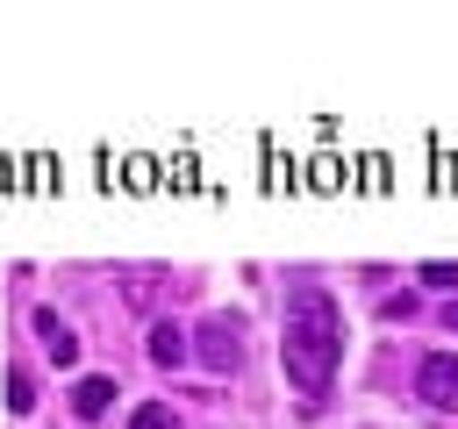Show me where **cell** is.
Here are the masks:
<instances>
[{"instance_id": "1", "label": "cell", "mask_w": 458, "mask_h": 429, "mask_svg": "<svg viewBox=\"0 0 458 429\" xmlns=\"http://www.w3.org/2000/svg\"><path fill=\"white\" fill-rule=\"evenodd\" d=\"M336 358H344V307L329 293H301L286 300V322H279V365H286V386L301 400H322L329 379H336Z\"/></svg>"}, {"instance_id": "2", "label": "cell", "mask_w": 458, "mask_h": 429, "mask_svg": "<svg viewBox=\"0 0 458 429\" xmlns=\"http://www.w3.org/2000/svg\"><path fill=\"white\" fill-rule=\"evenodd\" d=\"M193 350H200L208 372H236V365H243V329H236L229 315H208V322L193 329Z\"/></svg>"}, {"instance_id": "3", "label": "cell", "mask_w": 458, "mask_h": 429, "mask_svg": "<svg viewBox=\"0 0 458 429\" xmlns=\"http://www.w3.org/2000/svg\"><path fill=\"white\" fill-rule=\"evenodd\" d=\"M415 393H422L429 408H444V415H458V358H444V350H429V358L415 365Z\"/></svg>"}, {"instance_id": "4", "label": "cell", "mask_w": 458, "mask_h": 429, "mask_svg": "<svg viewBox=\"0 0 458 429\" xmlns=\"http://www.w3.org/2000/svg\"><path fill=\"white\" fill-rule=\"evenodd\" d=\"M186 350H193V343H186V329H179V322H150V365H157V372L186 365Z\"/></svg>"}, {"instance_id": "5", "label": "cell", "mask_w": 458, "mask_h": 429, "mask_svg": "<svg viewBox=\"0 0 458 429\" xmlns=\"http://www.w3.org/2000/svg\"><path fill=\"white\" fill-rule=\"evenodd\" d=\"M107 408H114V379H100V372H93V379H79V386H72V415H79V422H100Z\"/></svg>"}, {"instance_id": "6", "label": "cell", "mask_w": 458, "mask_h": 429, "mask_svg": "<svg viewBox=\"0 0 458 429\" xmlns=\"http://www.w3.org/2000/svg\"><path fill=\"white\" fill-rule=\"evenodd\" d=\"M29 322H36V336L50 343V358H57V365H72V358H79V336H72V329H64V322H57L50 307H36Z\"/></svg>"}, {"instance_id": "7", "label": "cell", "mask_w": 458, "mask_h": 429, "mask_svg": "<svg viewBox=\"0 0 458 429\" xmlns=\"http://www.w3.org/2000/svg\"><path fill=\"white\" fill-rule=\"evenodd\" d=\"M129 429H179V415H172L165 400H143V408L129 415Z\"/></svg>"}, {"instance_id": "8", "label": "cell", "mask_w": 458, "mask_h": 429, "mask_svg": "<svg viewBox=\"0 0 458 429\" xmlns=\"http://www.w3.org/2000/svg\"><path fill=\"white\" fill-rule=\"evenodd\" d=\"M7 408H14V415L36 408V379H29V372H7Z\"/></svg>"}, {"instance_id": "9", "label": "cell", "mask_w": 458, "mask_h": 429, "mask_svg": "<svg viewBox=\"0 0 458 429\" xmlns=\"http://www.w3.org/2000/svg\"><path fill=\"white\" fill-rule=\"evenodd\" d=\"M422 286H458V265H451V257H429V265H422Z\"/></svg>"}, {"instance_id": "10", "label": "cell", "mask_w": 458, "mask_h": 429, "mask_svg": "<svg viewBox=\"0 0 458 429\" xmlns=\"http://www.w3.org/2000/svg\"><path fill=\"white\" fill-rule=\"evenodd\" d=\"M379 315H386V322H408V315H415V293H394V300H386Z\"/></svg>"}, {"instance_id": "11", "label": "cell", "mask_w": 458, "mask_h": 429, "mask_svg": "<svg viewBox=\"0 0 458 429\" xmlns=\"http://www.w3.org/2000/svg\"><path fill=\"white\" fill-rule=\"evenodd\" d=\"M444 322H451V329H458V300H444Z\"/></svg>"}]
</instances>
